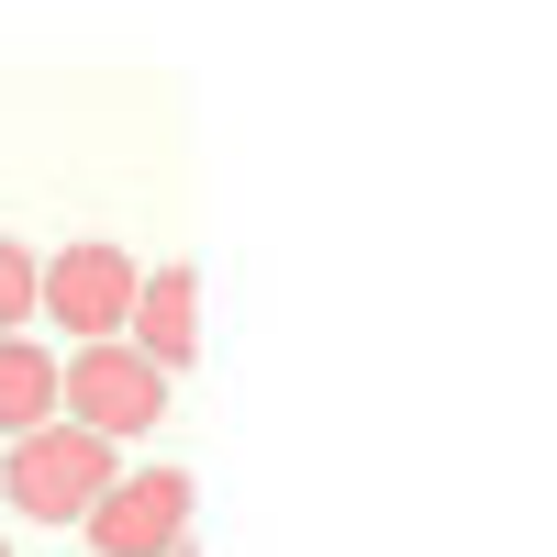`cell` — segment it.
Returning <instances> with one entry per match:
<instances>
[{
  "label": "cell",
  "instance_id": "cell-2",
  "mask_svg": "<svg viewBox=\"0 0 557 557\" xmlns=\"http://www.w3.org/2000/svg\"><path fill=\"white\" fill-rule=\"evenodd\" d=\"M134 290H146V268H134L123 246H101V235H78V246H57L34 268V312L57 323L67 346H112L123 312H134Z\"/></svg>",
  "mask_w": 557,
  "mask_h": 557
},
{
  "label": "cell",
  "instance_id": "cell-5",
  "mask_svg": "<svg viewBox=\"0 0 557 557\" xmlns=\"http://www.w3.org/2000/svg\"><path fill=\"white\" fill-rule=\"evenodd\" d=\"M123 346L146 368H190V346H201V278L190 268H146V290H134V312H123Z\"/></svg>",
  "mask_w": 557,
  "mask_h": 557
},
{
  "label": "cell",
  "instance_id": "cell-7",
  "mask_svg": "<svg viewBox=\"0 0 557 557\" xmlns=\"http://www.w3.org/2000/svg\"><path fill=\"white\" fill-rule=\"evenodd\" d=\"M23 323H34V246L0 235V335H23Z\"/></svg>",
  "mask_w": 557,
  "mask_h": 557
},
{
  "label": "cell",
  "instance_id": "cell-6",
  "mask_svg": "<svg viewBox=\"0 0 557 557\" xmlns=\"http://www.w3.org/2000/svg\"><path fill=\"white\" fill-rule=\"evenodd\" d=\"M57 424V357L34 335H0V435H34Z\"/></svg>",
  "mask_w": 557,
  "mask_h": 557
},
{
  "label": "cell",
  "instance_id": "cell-8",
  "mask_svg": "<svg viewBox=\"0 0 557 557\" xmlns=\"http://www.w3.org/2000/svg\"><path fill=\"white\" fill-rule=\"evenodd\" d=\"M0 557H12V535H0Z\"/></svg>",
  "mask_w": 557,
  "mask_h": 557
},
{
  "label": "cell",
  "instance_id": "cell-3",
  "mask_svg": "<svg viewBox=\"0 0 557 557\" xmlns=\"http://www.w3.org/2000/svg\"><path fill=\"white\" fill-rule=\"evenodd\" d=\"M157 412H168V368H146L123 335H112V346L57 357V424H78V435L123 446V435H146Z\"/></svg>",
  "mask_w": 557,
  "mask_h": 557
},
{
  "label": "cell",
  "instance_id": "cell-1",
  "mask_svg": "<svg viewBox=\"0 0 557 557\" xmlns=\"http://www.w3.org/2000/svg\"><path fill=\"white\" fill-rule=\"evenodd\" d=\"M112 480H123V457L101 435H78V424H34V435H12V457H0V502H12L23 524H78Z\"/></svg>",
  "mask_w": 557,
  "mask_h": 557
},
{
  "label": "cell",
  "instance_id": "cell-4",
  "mask_svg": "<svg viewBox=\"0 0 557 557\" xmlns=\"http://www.w3.org/2000/svg\"><path fill=\"white\" fill-rule=\"evenodd\" d=\"M78 535H89V557H178L190 546V480L178 469H134V480H112L78 513Z\"/></svg>",
  "mask_w": 557,
  "mask_h": 557
}]
</instances>
